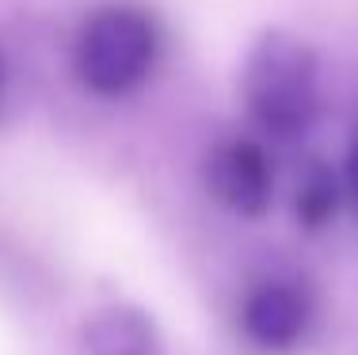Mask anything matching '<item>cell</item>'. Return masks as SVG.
<instances>
[{
	"instance_id": "52a82bcc",
	"label": "cell",
	"mask_w": 358,
	"mask_h": 355,
	"mask_svg": "<svg viewBox=\"0 0 358 355\" xmlns=\"http://www.w3.org/2000/svg\"><path fill=\"white\" fill-rule=\"evenodd\" d=\"M347 188H351V195L358 199V138L351 146V157H347Z\"/></svg>"
},
{
	"instance_id": "7a4b0ae2",
	"label": "cell",
	"mask_w": 358,
	"mask_h": 355,
	"mask_svg": "<svg viewBox=\"0 0 358 355\" xmlns=\"http://www.w3.org/2000/svg\"><path fill=\"white\" fill-rule=\"evenodd\" d=\"M160 35L149 12L107 4L84 20L76 35V73L96 96H126L152 73Z\"/></svg>"
},
{
	"instance_id": "5b68a950",
	"label": "cell",
	"mask_w": 358,
	"mask_h": 355,
	"mask_svg": "<svg viewBox=\"0 0 358 355\" xmlns=\"http://www.w3.org/2000/svg\"><path fill=\"white\" fill-rule=\"evenodd\" d=\"M88 355H164L160 328L149 314L134 306H107L84 325Z\"/></svg>"
},
{
	"instance_id": "277c9868",
	"label": "cell",
	"mask_w": 358,
	"mask_h": 355,
	"mask_svg": "<svg viewBox=\"0 0 358 355\" xmlns=\"http://www.w3.org/2000/svg\"><path fill=\"white\" fill-rule=\"evenodd\" d=\"M309 321V302L286 283H267L248 294L241 309V325L259 348H289L305 333Z\"/></svg>"
},
{
	"instance_id": "3957f363",
	"label": "cell",
	"mask_w": 358,
	"mask_h": 355,
	"mask_svg": "<svg viewBox=\"0 0 358 355\" xmlns=\"http://www.w3.org/2000/svg\"><path fill=\"white\" fill-rule=\"evenodd\" d=\"M206 183L221 207H229L233 214H244V218H259L271 207V191H275V176H271L267 157L252 141L217 146L206 165Z\"/></svg>"
},
{
	"instance_id": "8992f818",
	"label": "cell",
	"mask_w": 358,
	"mask_h": 355,
	"mask_svg": "<svg viewBox=\"0 0 358 355\" xmlns=\"http://www.w3.org/2000/svg\"><path fill=\"white\" fill-rule=\"evenodd\" d=\"M336 210V183L328 180L324 172H317L313 180L301 183V191H297V214L305 218V222H324V218Z\"/></svg>"
},
{
	"instance_id": "6da1fadb",
	"label": "cell",
	"mask_w": 358,
	"mask_h": 355,
	"mask_svg": "<svg viewBox=\"0 0 358 355\" xmlns=\"http://www.w3.org/2000/svg\"><path fill=\"white\" fill-rule=\"evenodd\" d=\"M241 92L252 118L271 134L305 130L320 104V62L294 31L267 27L248 46L241 65Z\"/></svg>"
}]
</instances>
